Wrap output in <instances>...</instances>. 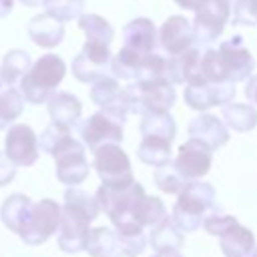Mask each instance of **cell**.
I'll use <instances>...</instances> for the list:
<instances>
[{
  "label": "cell",
  "instance_id": "5bb4252c",
  "mask_svg": "<svg viewBox=\"0 0 257 257\" xmlns=\"http://www.w3.org/2000/svg\"><path fill=\"white\" fill-rule=\"evenodd\" d=\"M4 153L16 163V167H30L36 163L40 147L38 137L32 131V126L16 122L8 126L6 139H4Z\"/></svg>",
  "mask_w": 257,
  "mask_h": 257
},
{
  "label": "cell",
  "instance_id": "5b68a950",
  "mask_svg": "<svg viewBox=\"0 0 257 257\" xmlns=\"http://www.w3.org/2000/svg\"><path fill=\"white\" fill-rule=\"evenodd\" d=\"M66 74V64L56 54L40 56L20 80V92L30 104H44L56 92Z\"/></svg>",
  "mask_w": 257,
  "mask_h": 257
},
{
  "label": "cell",
  "instance_id": "1f68e13d",
  "mask_svg": "<svg viewBox=\"0 0 257 257\" xmlns=\"http://www.w3.org/2000/svg\"><path fill=\"white\" fill-rule=\"evenodd\" d=\"M153 179H155V185L163 193H167V195H179L185 189V185H187V181L175 169L173 163H167L163 167H157L155 173H153Z\"/></svg>",
  "mask_w": 257,
  "mask_h": 257
},
{
  "label": "cell",
  "instance_id": "8fae6325",
  "mask_svg": "<svg viewBox=\"0 0 257 257\" xmlns=\"http://www.w3.org/2000/svg\"><path fill=\"white\" fill-rule=\"evenodd\" d=\"M235 82H199V84H187L185 88V104L193 110H209L211 106H225L233 102L235 98Z\"/></svg>",
  "mask_w": 257,
  "mask_h": 257
},
{
  "label": "cell",
  "instance_id": "ba28073f",
  "mask_svg": "<svg viewBox=\"0 0 257 257\" xmlns=\"http://www.w3.org/2000/svg\"><path fill=\"white\" fill-rule=\"evenodd\" d=\"M94 155V171L98 173L102 185L108 187H126L135 183L131 159L118 147V143H106L92 151Z\"/></svg>",
  "mask_w": 257,
  "mask_h": 257
},
{
  "label": "cell",
  "instance_id": "f546056e",
  "mask_svg": "<svg viewBox=\"0 0 257 257\" xmlns=\"http://www.w3.org/2000/svg\"><path fill=\"white\" fill-rule=\"evenodd\" d=\"M120 84H118V78L116 76H102L98 78L96 82H92V88H90V100L100 106V108H106V106H112L118 96H120Z\"/></svg>",
  "mask_w": 257,
  "mask_h": 257
},
{
  "label": "cell",
  "instance_id": "2e32d148",
  "mask_svg": "<svg viewBox=\"0 0 257 257\" xmlns=\"http://www.w3.org/2000/svg\"><path fill=\"white\" fill-rule=\"evenodd\" d=\"M187 131H189L191 139H197V141L209 145L213 151L229 143V126L225 124V120H221L209 112H201L199 116L191 118Z\"/></svg>",
  "mask_w": 257,
  "mask_h": 257
},
{
  "label": "cell",
  "instance_id": "30bf717a",
  "mask_svg": "<svg viewBox=\"0 0 257 257\" xmlns=\"http://www.w3.org/2000/svg\"><path fill=\"white\" fill-rule=\"evenodd\" d=\"M62 221V207L54 199H42L34 205L30 223L20 239L26 245H42L46 243L58 229Z\"/></svg>",
  "mask_w": 257,
  "mask_h": 257
},
{
  "label": "cell",
  "instance_id": "4316f807",
  "mask_svg": "<svg viewBox=\"0 0 257 257\" xmlns=\"http://www.w3.org/2000/svg\"><path fill=\"white\" fill-rule=\"evenodd\" d=\"M32 58L26 50L22 48H12L4 54L2 58V64H0V70H2V78H4V84L12 86L14 82L22 80V76L32 68Z\"/></svg>",
  "mask_w": 257,
  "mask_h": 257
},
{
  "label": "cell",
  "instance_id": "d6a6232c",
  "mask_svg": "<svg viewBox=\"0 0 257 257\" xmlns=\"http://www.w3.org/2000/svg\"><path fill=\"white\" fill-rule=\"evenodd\" d=\"M44 12L58 18L60 22H70L82 16L84 0H42Z\"/></svg>",
  "mask_w": 257,
  "mask_h": 257
},
{
  "label": "cell",
  "instance_id": "484cf974",
  "mask_svg": "<svg viewBox=\"0 0 257 257\" xmlns=\"http://www.w3.org/2000/svg\"><path fill=\"white\" fill-rule=\"evenodd\" d=\"M137 157L149 167H163L171 163V141L159 137H143L137 147Z\"/></svg>",
  "mask_w": 257,
  "mask_h": 257
},
{
  "label": "cell",
  "instance_id": "9c48e42d",
  "mask_svg": "<svg viewBox=\"0 0 257 257\" xmlns=\"http://www.w3.org/2000/svg\"><path fill=\"white\" fill-rule=\"evenodd\" d=\"M231 8H233V0H205L195 10V18H193L195 44L205 46L217 40L231 18Z\"/></svg>",
  "mask_w": 257,
  "mask_h": 257
},
{
  "label": "cell",
  "instance_id": "8d00e7d4",
  "mask_svg": "<svg viewBox=\"0 0 257 257\" xmlns=\"http://www.w3.org/2000/svg\"><path fill=\"white\" fill-rule=\"evenodd\" d=\"M233 221H235L233 215H225V213H219V211H211V213L205 217V221H203V229H205L209 235L219 237Z\"/></svg>",
  "mask_w": 257,
  "mask_h": 257
},
{
  "label": "cell",
  "instance_id": "f6af8a7d",
  "mask_svg": "<svg viewBox=\"0 0 257 257\" xmlns=\"http://www.w3.org/2000/svg\"><path fill=\"white\" fill-rule=\"evenodd\" d=\"M2 84H4V78H2V70H0V90H2Z\"/></svg>",
  "mask_w": 257,
  "mask_h": 257
},
{
  "label": "cell",
  "instance_id": "277c9868",
  "mask_svg": "<svg viewBox=\"0 0 257 257\" xmlns=\"http://www.w3.org/2000/svg\"><path fill=\"white\" fill-rule=\"evenodd\" d=\"M215 189L211 183H203L199 179L187 181L185 189L179 193V199L173 207V221L183 233H193L197 231L205 217L211 211H217V201H215Z\"/></svg>",
  "mask_w": 257,
  "mask_h": 257
},
{
  "label": "cell",
  "instance_id": "4dcf8cb0",
  "mask_svg": "<svg viewBox=\"0 0 257 257\" xmlns=\"http://www.w3.org/2000/svg\"><path fill=\"white\" fill-rule=\"evenodd\" d=\"M70 68H72V76L76 80H80V82H86V84H92V82H96L98 78H102V76H106L110 72V66L96 64L94 60L86 58L82 52H78L74 56Z\"/></svg>",
  "mask_w": 257,
  "mask_h": 257
},
{
  "label": "cell",
  "instance_id": "8992f818",
  "mask_svg": "<svg viewBox=\"0 0 257 257\" xmlns=\"http://www.w3.org/2000/svg\"><path fill=\"white\" fill-rule=\"evenodd\" d=\"M126 112L118 106H106L98 112L90 114L80 124V139L82 143L94 151L106 143H120L122 141V124Z\"/></svg>",
  "mask_w": 257,
  "mask_h": 257
},
{
  "label": "cell",
  "instance_id": "7a4b0ae2",
  "mask_svg": "<svg viewBox=\"0 0 257 257\" xmlns=\"http://www.w3.org/2000/svg\"><path fill=\"white\" fill-rule=\"evenodd\" d=\"M145 195L147 193L139 181H135L126 187L100 185L96 189L94 197L100 205V211L106 213V217L114 225L120 239L145 235V227L137 219V211H139V205L145 199Z\"/></svg>",
  "mask_w": 257,
  "mask_h": 257
},
{
  "label": "cell",
  "instance_id": "cb8c5ba5",
  "mask_svg": "<svg viewBox=\"0 0 257 257\" xmlns=\"http://www.w3.org/2000/svg\"><path fill=\"white\" fill-rule=\"evenodd\" d=\"M139 131L143 137H159V139H167L173 143L175 135H177V122L169 110L145 112V114H141Z\"/></svg>",
  "mask_w": 257,
  "mask_h": 257
},
{
  "label": "cell",
  "instance_id": "7bdbcfd3",
  "mask_svg": "<svg viewBox=\"0 0 257 257\" xmlns=\"http://www.w3.org/2000/svg\"><path fill=\"white\" fill-rule=\"evenodd\" d=\"M24 6H30V8H34V6H38V4H42V0H20Z\"/></svg>",
  "mask_w": 257,
  "mask_h": 257
},
{
  "label": "cell",
  "instance_id": "7c38bea8",
  "mask_svg": "<svg viewBox=\"0 0 257 257\" xmlns=\"http://www.w3.org/2000/svg\"><path fill=\"white\" fill-rule=\"evenodd\" d=\"M219 58L223 64V70L231 82L247 80L255 70V58L245 46L241 36H233L229 40H223L219 44Z\"/></svg>",
  "mask_w": 257,
  "mask_h": 257
},
{
  "label": "cell",
  "instance_id": "f35d334b",
  "mask_svg": "<svg viewBox=\"0 0 257 257\" xmlns=\"http://www.w3.org/2000/svg\"><path fill=\"white\" fill-rule=\"evenodd\" d=\"M245 96L251 104H257V74H251L245 80Z\"/></svg>",
  "mask_w": 257,
  "mask_h": 257
},
{
  "label": "cell",
  "instance_id": "b9f144b4",
  "mask_svg": "<svg viewBox=\"0 0 257 257\" xmlns=\"http://www.w3.org/2000/svg\"><path fill=\"white\" fill-rule=\"evenodd\" d=\"M153 257H183L179 251H155Z\"/></svg>",
  "mask_w": 257,
  "mask_h": 257
},
{
  "label": "cell",
  "instance_id": "52a82bcc",
  "mask_svg": "<svg viewBox=\"0 0 257 257\" xmlns=\"http://www.w3.org/2000/svg\"><path fill=\"white\" fill-rule=\"evenodd\" d=\"M84 147L86 145L82 141H76L70 135H66L52 151L54 165H56V179L62 185L76 187L88 177L90 165H88Z\"/></svg>",
  "mask_w": 257,
  "mask_h": 257
},
{
  "label": "cell",
  "instance_id": "e0dca14e",
  "mask_svg": "<svg viewBox=\"0 0 257 257\" xmlns=\"http://www.w3.org/2000/svg\"><path fill=\"white\" fill-rule=\"evenodd\" d=\"M32 211H34V203L30 201L28 195L24 193H12L4 199L2 207H0V219H2V225L16 233L18 237L26 231L28 223H30V217H32Z\"/></svg>",
  "mask_w": 257,
  "mask_h": 257
},
{
  "label": "cell",
  "instance_id": "4fadbf2b",
  "mask_svg": "<svg viewBox=\"0 0 257 257\" xmlns=\"http://www.w3.org/2000/svg\"><path fill=\"white\" fill-rule=\"evenodd\" d=\"M173 165L185 181L201 179L209 173L213 165V149L197 139H189L179 147V155Z\"/></svg>",
  "mask_w": 257,
  "mask_h": 257
},
{
  "label": "cell",
  "instance_id": "bcb514c9",
  "mask_svg": "<svg viewBox=\"0 0 257 257\" xmlns=\"http://www.w3.org/2000/svg\"><path fill=\"white\" fill-rule=\"evenodd\" d=\"M253 257H257V251H255V255H253Z\"/></svg>",
  "mask_w": 257,
  "mask_h": 257
},
{
  "label": "cell",
  "instance_id": "ab89813d",
  "mask_svg": "<svg viewBox=\"0 0 257 257\" xmlns=\"http://www.w3.org/2000/svg\"><path fill=\"white\" fill-rule=\"evenodd\" d=\"M175 4H179L181 8H185V10H197L205 0H173Z\"/></svg>",
  "mask_w": 257,
  "mask_h": 257
},
{
  "label": "cell",
  "instance_id": "74e56055",
  "mask_svg": "<svg viewBox=\"0 0 257 257\" xmlns=\"http://www.w3.org/2000/svg\"><path fill=\"white\" fill-rule=\"evenodd\" d=\"M14 177H16V163L4 151H0V187L12 183Z\"/></svg>",
  "mask_w": 257,
  "mask_h": 257
},
{
  "label": "cell",
  "instance_id": "ee69618b",
  "mask_svg": "<svg viewBox=\"0 0 257 257\" xmlns=\"http://www.w3.org/2000/svg\"><path fill=\"white\" fill-rule=\"evenodd\" d=\"M114 257H137V255H133V253H128V251H122V253H118V255H114Z\"/></svg>",
  "mask_w": 257,
  "mask_h": 257
},
{
  "label": "cell",
  "instance_id": "9a60e30c",
  "mask_svg": "<svg viewBox=\"0 0 257 257\" xmlns=\"http://www.w3.org/2000/svg\"><path fill=\"white\" fill-rule=\"evenodd\" d=\"M159 44L169 56H177L193 48L195 44V26L181 14L169 16L159 30Z\"/></svg>",
  "mask_w": 257,
  "mask_h": 257
},
{
  "label": "cell",
  "instance_id": "ffe728a7",
  "mask_svg": "<svg viewBox=\"0 0 257 257\" xmlns=\"http://www.w3.org/2000/svg\"><path fill=\"white\" fill-rule=\"evenodd\" d=\"M219 245L225 257H253L257 251L251 229L241 225L237 219L219 235Z\"/></svg>",
  "mask_w": 257,
  "mask_h": 257
},
{
  "label": "cell",
  "instance_id": "6da1fadb",
  "mask_svg": "<svg viewBox=\"0 0 257 257\" xmlns=\"http://www.w3.org/2000/svg\"><path fill=\"white\" fill-rule=\"evenodd\" d=\"M98 213L100 205L96 197H90L86 191L78 187H68L64 191L58 247L64 253L84 251L90 233V223L98 217Z\"/></svg>",
  "mask_w": 257,
  "mask_h": 257
},
{
  "label": "cell",
  "instance_id": "3957f363",
  "mask_svg": "<svg viewBox=\"0 0 257 257\" xmlns=\"http://www.w3.org/2000/svg\"><path fill=\"white\" fill-rule=\"evenodd\" d=\"M175 100L177 90L169 80H133L120 90V96L112 106L122 108L126 114H145L171 110Z\"/></svg>",
  "mask_w": 257,
  "mask_h": 257
},
{
  "label": "cell",
  "instance_id": "83f0119b",
  "mask_svg": "<svg viewBox=\"0 0 257 257\" xmlns=\"http://www.w3.org/2000/svg\"><path fill=\"white\" fill-rule=\"evenodd\" d=\"M24 94L20 92V88L8 86L0 90V131L8 128L16 118H20L22 110H24Z\"/></svg>",
  "mask_w": 257,
  "mask_h": 257
},
{
  "label": "cell",
  "instance_id": "44dd1931",
  "mask_svg": "<svg viewBox=\"0 0 257 257\" xmlns=\"http://www.w3.org/2000/svg\"><path fill=\"white\" fill-rule=\"evenodd\" d=\"M46 106H48L50 120H52L54 124H58V126H64V128H72V126L78 122L80 114H82V104H80V100H78L74 94L64 92V90H56V92L48 98Z\"/></svg>",
  "mask_w": 257,
  "mask_h": 257
},
{
  "label": "cell",
  "instance_id": "836d02e7",
  "mask_svg": "<svg viewBox=\"0 0 257 257\" xmlns=\"http://www.w3.org/2000/svg\"><path fill=\"white\" fill-rule=\"evenodd\" d=\"M167 217V207L159 197L153 195H145V199L139 205L137 211V219L143 227H155L159 221H163Z\"/></svg>",
  "mask_w": 257,
  "mask_h": 257
},
{
  "label": "cell",
  "instance_id": "e575fe53",
  "mask_svg": "<svg viewBox=\"0 0 257 257\" xmlns=\"http://www.w3.org/2000/svg\"><path fill=\"white\" fill-rule=\"evenodd\" d=\"M233 24L257 26V0H235L233 2Z\"/></svg>",
  "mask_w": 257,
  "mask_h": 257
},
{
  "label": "cell",
  "instance_id": "60d3db41",
  "mask_svg": "<svg viewBox=\"0 0 257 257\" xmlns=\"http://www.w3.org/2000/svg\"><path fill=\"white\" fill-rule=\"evenodd\" d=\"M14 8V0H0V18H6Z\"/></svg>",
  "mask_w": 257,
  "mask_h": 257
},
{
  "label": "cell",
  "instance_id": "d590c367",
  "mask_svg": "<svg viewBox=\"0 0 257 257\" xmlns=\"http://www.w3.org/2000/svg\"><path fill=\"white\" fill-rule=\"evenodd\" d=\"M66 135H70V128H64V126H58V124L50 122V126H46V128L40 133V139H38L40 151L52 155V151L56 149V145H58Z\"/></svg>",
  "mask_w": 257,
  "mask_h": 257
},
{
  "label": "cell",
  "instance_id": "ac0fdd59",
  "mask_svg": "<svg viewBox=\"0 0 257 257\" xmlns=\"http://www.w3.org/2000/svg\"><path fill=\"white\" fill-rule=\"evenodd\" d=\"M26 32H28V38L40 46V48H54L62 42L64 38V24L50 16L48 12H42V14H36L30 18L28 26H26Z\"/></svg>",
  "mask_w": 257,
  "mask_h": 257
},
{
  "label": "cell",
  "instance_id": "f1b7e54d",
  "mask_svg": "<svg viewBox=\"0 0 257 257\" xmlns=\"http://www.w3.org/2000/svg\"><path fill=\"white\" fill-rule=\"evenodd\" d=\"M78 26L86 34V40H98V42L110 44L114 38V28L106 18L98 14H82L78 18Z\"/></svg>",
  "mask_w": 257,
  "mask_h": 257
},
{
  "label": "cell",
  "instance_id": "d4e9b609",
  "mask_svg": "<svg viewBox=\"0 0 257 257\" xmlns=\"http://www.w3.org/2000/svg\"><path fill=\"white\" fill-rule=\"evenodd\" d=\"M221 116L229 128L235 133H247L257 126V108L245 102H229L223 106Z\"/></svg>",
  "mask_w": 257,
  "mask_h": 257
},
{
  "label": "cell",
  "instance_id": "603a6c76",
  "mask_svg": "<svg viewBox=\"0 0 257 257\" xmlns=\"http://www.w3.org/2000/svg\"><path fill=\"white\" fill-rule=\"evenodd\" d=\"M149 243L155 251H179L185 245V235L175 225L173 217H165L155 227H151Z\"/></svg>",
  "mask_w": 257,
  "mask_h": 257
},
{
  "label": "cell",
  "instance_id": "d6986e66",
  "mask_svg": "<svg viewBox=\"0 0 257 257\" xmlns=\"http://www.w3.org/2000/svg\"><path fill=\"white\" fill-rule=\"evenodd\" d=\"M122 46L137 50L141 54H149L157 50L159 44V32L149 18H135L122 28Z\"/></svg>",
  "mask_w": 257,
  "mask_h": 257
},
{
  "label": "cell",
  "instance_id": "7402d4cb",
  "mask_svg": "<svg viewBox=\"0 0 257 257\" xmlns=\"http://www.w3.org/2000/svg\"><path fill=\"white\" fill-rule=\"evenodd\" d=\"M84 251L88 253V257H114L118 253L124 251L120 235L116 233V229H108V227H94L88 233V241Z\"/></svg>",
  "mask_w": 257,
  "mask_h": 257
}]
</instances>
